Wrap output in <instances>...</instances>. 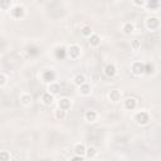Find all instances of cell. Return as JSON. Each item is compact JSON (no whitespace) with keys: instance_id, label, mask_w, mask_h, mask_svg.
Here are the masks:
<instances>
[{"instance_id":"6da1fadb","label":"cell","mask_w":161,"mask_h":161,"mask_svg":"<svg viewBox=\"0 0 161 161\" xmlns=\"http://www.w3.org/2000/svg\"><path fill=\"white\" fill-rule=\"evenodd\" d=\"M132 121L138 126H146L151 121V116L147 111H137L133 113Z\"/></svg>"},{"instance_id":"7a4b0ae2","label":"cell","mask_w":161,"mask_h":161,"mask_svg":"<svg viewBox=\"0 0 161 161\" xmlns=\"http://www.w3.org/2000/svg\"><path fill=\"white\" fill-rule=\"evenodd\" d=\"M40 79L45 84L52 83V82L57 80V72L53 68H45L40 72Z\"/></svg>"},{"instance_id":"3957f363","label":"cell","mask_w":161,"mask_h":161,"mask_svg":"<svg viewBox=\"0 0 161 161\" xmlns=\"http://www.w3.org/2000/svg\"><path fill=\"white\" fill-rule=\"evenodd\" d=\"M145 26L150 31H157L160 29V26H161L160 19L157 16H147L146 20H145Z\"/></svg>"},{"instance_id":"277c9868","label":"cell","mask_w":161,"mask_h":161,"mask_svg":"<svg viewBox=\"0 0 161 161\" xmlns=\"http://www.w3.org/2000/svg\"><path fill=\"white\" fill-rule=\"evenodd\" d=\"M10 11V16L15 20H19V19H23L24 15H25V8L20 4H15L11 6V9L9 10Z\"/></svg>"},{"instance_id":"5b68a950","label":"cell","mask_w":161,"mask_h":161,"mask_svg":"<svg viewBox=\"0 0 161 161\" xmlns=\"http://www.w3.org/2000/svg\"><path fill=\"white\" fill-rule=\"evenodd\" d=\"M65 53H67V55H68L70 59L75 60V59H78V58L80 57V54H82V48H80L78 44H70V45H68Z\"/></svg>"},{"instance_id":"8992f818","label":"cell","mask_w":161,"mask_h":161,"mask_svg":"<svg viewBox=\"0 0 161 161\" xmlns=\"http://www.w3.org/2000/svg\"><path fill=\"white\" fill-rule=\"evenodd\" d=\"M131 72L135 75H142L145 74V63L141 60H135L131 64Z\"/></svg>"},{"instance_id":"52a82bcc","label":"cell","mask_w":161,"mask_h":161,"mask_svg":"<svg viewBox=\"0 0 161 161\" xmlns=\"http://www.w3.org/2000/svg\"><path fill=\"white\" fill-rule=\"evenodd\" d=\"M19 102L23 107H29L33 103V96L29 92H21L19 94Z\"/></svg>"},{"instance_id":"ba28073f","label":"cell","mask_w":161,"mask_h":161,"mask_svg":"<svg viewBox=\"0 0 161 161\" xmlns=\"http://www.w3.org/2000/svg\"><path fill=\"white\" fill-rule=\"evenodd\" d=\"M103 73L108 78H113L117 74V65L114 63H107L103 68Z\"/></svg>"},{"instance_id":"9c48e42d","label":"cell","mask_w":161,"mask_h":161,"mask_svg":"<svg viewBox=\"0 0 161 161\" xmlns=\"http://www.w3.org/2000/svg\"><path fill=\"white\" fill-rule=\"evenodd\" d=\"M107 98H108L109 102L117 103V102H119L121 98H122V92H121L119 89H111V91H108V93H107Z\"/></svg>"},{"instance_id":"30bf717a","label":"cell","mask_w":161,"mask_h":161,"mask_svg":"<svg viewBox=\"0 0 161 161\" xmlns=\"http://www.w3.org/2000/svg\"><path fill=\"white\" fill-rule=\"evenodd\" d=\"M55 96H53L52 93H49L48 91H45L42 96H40V101H42V103L44 104V106H47V107H50V106H53L54 104V101H55V98H54Z\"/></svg>"},{"instance_id":"8fae6325","label":"cell","mask_w":161,"mask_h":161,"mask_svg":"<svg viewBox=\"0 0 161 161\" xmlns=\"http://www.w3.org/2000/svg\"><path fill=\"white\" fill-rule=\"evenodd\" d=\"M137 99L135 97H127L125 101H123V108L126 111H135L137 108Z\"/></svg>"},{"instance_id":"7c38bea8","label":"cell","mask_w":161,"mask_h":161,"mask_svg":"<svg viewBox=\"0 0 161 161\" xmlns=\"http://www.w3.org/2000/svg\"><path fill=\"white\" fill-rule=\"evenodd\" d=\"M84 121L88 122V123H94L97 119H98V112L94 111V109H88L84 112V116H83Z\"/></svg>"},{"instance_id":"4fadbf2b","label":"cell","mask_w":161,"mask_h":161,"mask_svg":"<svg viewBox=\"0 0 161 161\" xmlns=\"http://www.w3.org/2000/svg\"><path fill=\"white\" fill-rule=\"evenodd\" d=\"M57 104H58L59 108H62V109H64V111L68 112V111L70 109V107H72V99L68 98V97H60V98L58 99Z\"/></svg>"},{"instance_id":"5bb4252c","label":"cell","mask_w":161,"mask_h":161,"mask_svg":"<svg viewBox=\"0 0 161 161\" xmlns=\"http://www.w3.org/2000/svg\"><path fill=\"white\" fill-rule=\"evenodd\" d=\"M88 39V44L92 47V48H97V47H99L101 45V42H102V38H101V35L99 34H97V33H92V35L89 36V38H87Z\"/></svg>"},{"instance_id":"9a60e30c","label":"cell","mask_w":161,"mask_h":161,"mask_svg":"<svg viewBox=\"0 0 161 161\" xmlns=\"http://www.w3.org/2000/svg\"><path fill=\"white\" fill-rule=\"evenodd\" d=\"M60 89H62V86H60V83L57 82V80H54V82L47 84V91H48L49 93H52L53 96H57V94L60 92Z\"/></svg>"},{"instance_id":"2e32d148","label":"cell","mask_w":161,"mask_h":161,"mask_svg":"<svg viewBox=\"0 0 161 161\" xmlns=\"http://www.w3.org/2000/svg\"><path fill=\"white\" fill-rule=\"evenodd\" d=\"M79 94L83 96V97H88L92 94V86L88 83V82H84L83 84H80L79 87Z\"/></svg>"},{"instance_id":"e0dca14e","label":"cell","mask_w":161,"mask_h":161,"mask_svg":"<svg viewBox=\"0 0 161 161\" xmlns=\"http://www.w3.org/2000/svg\"><path fill=\"white\" fill-rule=\"evenodd\" d=\"M86 148H87V146H86L83 142H77V143L73 146V152H74L75 155H79V156L86 157V156H84V155H86Z\"/></svg>"},{"instance_id":"ac0fdd59","label":"cell","mask_w":161,"mask_h":161,"mask_svg":"<svg viewBox=\"0 0 161 161\" xmlns=\"http://www.w3.org/2000/svg\"><path fill=\"white\" fill-rule=\"evenodd\" d=\"M135 31V24L132 21H125L122 25V33L125 35H131Z\"/></svg>"},{"instance_id":"d6986e66","label":"cell","mask_w":161,"mask_h":161,"mask_svg":"<svg viewBox=\"0 0 161 161\" xmlns=\"http://www.w3.org/2000/svg\"><path fill=\"white\" fill-rule=\"evenodd\" d=\"M72 82H73V84H74V86L79 87L80 84H83L84 82H87V78H86V75H84L83 73H77V74H74V75H73Z\"/></svg>"},{"instance_id":"ffe728a7","label":"cell","mask_w":161,"mask_h":161,"mask_svg":"<svg viewBox=\"0 0 161 161\" xmlns=\"http://www.w3.org/2000/svg\"><path fill=\"white\" fill-rule=\"evenodd\" d=\"M54 118L58 119V121L65 119L67 118V111H64V109H62V108L58 107L57 109H54Z\"/></svg>"},{"instance_id":"44dd1931","label":"cell","mask_w":161,"mask_h":161,"mask_svg":"<svg viewBox=\"0 0 161 161\" xmlns=\"http://www.w3.org/2000/svg\"><path fill=\"white\" fill-rule=\"evenodd\" d=\"M97 148L94 147V146H87V148H86V158H94L96 156H97Z\"/></svg>"},{"instance_id":"7402d4cb","label":"cell","mask_w":161,"mask_h":161,"mask_svg":"<svg viewBox=\"0 0 161 161\" xmlns=\"http://www.w3.org/2000/svg\"><path fill=\"white\" fill-rule=\"evenodd\" d=\"M150 10H157L160 8V0H146V5Z\"/></svg>"},{"instance_id":"603a6c76","label":"cell","mask_w":161,"mask_h":161,"mask_svg":"<svg viewBox=\"0 0 161 161\" xmlns=\"http://www.w3.org/2000/svg\"><path fill=\"white\" fill-rule=\"evenodd\" d=\"M93 33V29L89 26V25H83L80 26V34L84 36V38H89Z\"/></svg>"},{"instance_id":"cb8c5ba5","label":"cell","mask_w":161,"mask_h":161,"mask_svg":"<svg viewBox=\"0 0 161 161\" xmlns=\"http://www.w3.org/2000/svg\"><path fill=\"white\" fill-rule=\"evenodd\" d=\"M13 0H0V9L1 10H5V11H9L13 6Z\"/></svg>"},{"instance_id":"d4e9b609","label":"cell","mask_w":161,"mask_h":161,"mask_svg":"<svg viewBox=\"0 0 161 161\" xmlns=\"http://www.w3.org/2000/svg\"><path fill=\"white\" fill-rule=\"evenodd\" d=\"M141 40H138V39H132L131 42H130V47H131V49L132 50H135V52H137V50H140L141 49Z\"/></svg>"},{"instance_id":"484cf974","label":"cell","mask_w":161,"mask_h":161,"mask_svg":"<svg viewBox=\"0 0 161 161\" xmlns=\"http://www.w3.org/2000/svg\"><path fill=\"white\" fill-rule=\"evenodd\" d=\"M11 158V153L6 150H1L0 151V161H10Z\"/></svg>"},{"instance_id":"4316f807","label":"cell","mask_w":161,"mask_h":161,"mask_svg":"<svg viewBox=\"0 0 161 161\" xmlns=\"http://www.w3.org/2000/svg\"><path fill=\"white\" fill-rule=\"evenodd\" d=\"M6 82H8V75H6L5 73L0 72V87L5 86V84H6Z\"/></svg>"},{"instance_id":"83f0119b","label":"cell","mask_w":161,"mask_h":161,"mask_svg":"<svg viewBox=\"0 0 161 161\" xmlns=\"http://www.w3.org/2000/svg\"><path fill=\"white\" fill-rule=\"evenodd\" d=\"M132 4L137 8H142L146 5V0H132Z\"/></svg>"},{"instance_id":"f1b7e54d","label":"cell","mask_w":161,"mask_h":161,"mask_svg":"<svg viewBox=\"0 0 161 161\" xmlns=\"http://www.w3.org/2000/svg\"><path fill=\"white\" fill-rule=\"evenodd\" d=\"M84 158H86V157L79 156V155H75V153H74V156H72V157H70V160H72V161H73V160H80V161H82V160H84Z\"/></svg>"}]
</instances>
